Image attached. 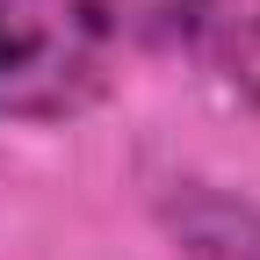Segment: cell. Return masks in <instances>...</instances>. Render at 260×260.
Masks as SVG:
<instances>
[{"label":"cell","mask_w":260,"mask_h":260,"mask_svg":"<svg viewBox=\"0 0 260 260\" xmlns=\"http://www.w3.org/2000/svg\"><path fill=\"white\" fill-rule=\"evenodd\" d=\"M116 37V0H0V116L65 123L102 102Z\"/></svg>","instance_id":"obj_1"},{"label":"cell","mask_w":260,"mask_h":260,"mask_svg":"<svg viewBox=\"0 0 260 260\" xmlns=\"http://www.w3.org/2000/svg\"><path fill=\"white\" fill-rule=\"evenodd\" d=\"M116 22H130L145 44H195L210 29V0H123Z\"/></svg>","instance_id":"obj_3"},{"label":"cell","mask_w":260,"mask_h":260,"mask_svg":"<svg viewBox=\"0 0 260 260\" xmlns=\"http://www.w3.org/2000/svg\"><path fill=\"white\" fill-rule=\"evenodd\" d=\"M167 224L195 260H260V210L203 181H181L167 195Z\"/></svg>","instance_id":"obj_2"},{"label":"cell","mask_w":260,"mask_h":260,"mask_svg":"<svg viewBox=\"0 0 260 260\" xmlns=\"http://www.w3.org/2000/svg\"><path fill=\"white\" fill-rule=\"evenodd\" d=\"M217 65H224V80H232L246 102H260V8L217 29Z\"/></svg>","instance_id":"obj_4"}]
</instances>
